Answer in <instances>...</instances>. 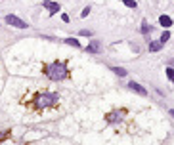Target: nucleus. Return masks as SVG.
I'll use <instances>...</instances> for the list:
<instances>
[{
    "label": "nucleus",
    "mask_w": 174,
    "mask_h": 145,
    "mask_svg": "<svg viewBox=\"0 0 174 145\" xmlns=\"http://www.w3.org/2000/svg\"><path fill=\"white\" fill-rule=\"evenodd\" d=\"M65 44H69V46H75V48H80V42L77 38H65Z\"/></svg>",
    "instance_id": "1a4fd4ad"
},
{
    "label": "nucleus",
    "mask_w": 174,
    "mask_h": 145,
    "mask_svg": "<svg viewBox=\"0 0 174 145\" xmlns=\"http://www.w3.org/2000/svg\"><path fill=\"white\" fill-rule=\"evenodd\" d=\"M61 19L65 21V23H69V15H67V14H63V15H61Z\"/></svg>",
    "instance_id": "f3484780"
},
{
    "label": "nucleus",
    "mask_w": 174,
    "mask_h": 145,
    "mask_svg": "<svg viewBox=\"0 0 174 145\" xmlns=\"http://www.w3.org/2000/svg\"><path fill=\"white\" fill-rule=\"evenodd\" d=\"M170 117H172V118H174V109H170Z\"/></svg>",
    "instance_id": "a211bd4d"
},
{
    "label": "nucleus",
    "mask_w": 174,
    "mask_h": 145,
    "mask_svg": "<svg viewBox=\"0 0 174 145\" xmlns=\"http://www.w3.org/2000/svg\"><path fill=\"white\" fill-rule=\"evenodd\" d=\"M58 101V94H42L37 97V105L38 107H48V105H54Z\"/></svg>",
    "instance_id": "f03ea898"
},
{
    "label": "nucleus",
    "mask_w": 174,
    "mask_h": 145,
    "mask_svg": "<svg viewBox=\"0 0 174 145\" xmlns=\"http://www.w3.org/2000/svg\"><path fill=\"white\" fill-rule=\"evenodd\" d=\"M128 88H130V90H132V92H136V94H140V96H147V90H146V88L144 86H140L138 82H128Z\"/></svg>",
    "instance_id": "20e7f679"
},
{
    "label": "nucleus",
    "mask_w": 174,
    "mask_h": 145,
    "mask_svg": "<svg viewBox=\"0 0 174 145\" xmlns=\"http://www.w3.org/2000/svg\"><path fill=\"white\" fill-rule=\"evenodd\" d=\"M6 23H8V25H12V27H17V29H27V27H29V25H27V23H25V21L21 19V17L12 15V14H10V15H6Z\"/></svg>",
    "instance_id": "7ed1b4c3"
},
{
    "label": "nucleus",
    "mask_w": 174,
    "mask_h": 145,
    "mask_svg": "<svg viewBox=\"0 0 174 145\" xmlns=\"http://www.w3.org/2000/svg\"><path fill=\"white\" fill-rule=\"evenodd\" d=\"M88 14H90V8H84V10H82V14H80V15H82V17H86V15H88Z\"/></svg>",
    "instance_id": "dca6fc26"
},
{
    "label": "nucleus",
    "mask_w": 174,
    "mask_h": 145,
    "mask_svg": "<svg viewBox=\"0 0 174 145\" xmlns=\"http://www.w3.org/2000/svg\"><path fill=\"white\" fill-rule=\"evenodd\" d=\"M123 4H124L126 8H134V10H136V6H138L136 0H123Z\"/></svg>",
    "instance_id": "9b49d317"
},
{
    "label": "nucleus",
    "mask_w": 174,
    "mask_h": 145,
    "mask_svg": "<svg viewBox=\"0 0 174 145\" xmlns=\"http://www.w3.org/2000/svg\"><path fill=\"white\" fill-rule=\"evenodd\" d=\"M86 52H88V53H100V52H102V44H100V40H92L88 46H86Z\"/></svg>",
    "instance_id": "39448f33"
},
{
    "label": "nucleus",
    "mask_w": 174,
    "mask_h": 145,
    "mask_svg": "<svg viewBox=\"0 0 174 145\" xmlns=\"http://www.w3.org/2000/svg\"><path fill=\"white\" fill-rule=\"evenodd\" d=\"M167 76H168V80L174 84V69H170V67H168V69H167Z\"/></svg>",
    "instance_id": "4468645a"
},
{
    "label": "nucleus",
    "mask_w": 174,
    "mask_h": 145,
    "mask_svg": "<svg viewBox=\"0 0 174 145\" xmlns=\"http://www.w3.org/2000/svg\"><path fill=\"white\" fill-rule=\"evenodd\" d=\"M159 25H163L165 29H168V27L172 25V19H170L168 15H161V17H159Z\"/></svg>",
    "instance_id": "0eeeda50"
},
{
    "label": "nucleus",
    "mask_w": 174,
    "mask_h": 145,
    "mask_svg": "<svg viewBox=\"0 0 174 145\" xmlns=\"http://www.w3.org/2000/svg\"><path fill=\"white\" fill-rule=\"evenodd\" d=\"M142 32H144V35H147V32H151V27L147 25V21H144V23H142Z\"/></svg>",
    "instance_id": "ddd939ff"
},
{
    "label": "nucleus",
    "mask_w": 174,
    "mask_h": 145,
    "mask_svg": "<svg viewBox=\"0 0 174 145\" xmlns=\"http://www.w3.org/2000/svg\"><path fill=\"white\" fill-rule=\"evenodd\" d=\"M168 38H170V32H168V31H165V32H163V35H161V38H159V40H161L163 44H165V42H167Z\"/></svg>",
    "instance_id": "f8f14e48"
},
{
    "label": "nucleus",
    "mask_w": 174,
    "mask_h": 145,
    "mask_svg": "<svg viewBox=\"0 0 174 145\" xmlns=\"http://www.w3.org/2000/svg\"><path fill=\"white\" fill-rule=\"evenodd\" d=\"M115 75H119V76H126V71L123 69V67H113V69H111Z\"/></svg>",
    "instance_id": "9d476101"
},
{
    "label": "nucleus",
    "mask_w": 174,
    "mask_h": 145,
    "mask_svg": "<svg viewBox=\"0 0 174 145\" xmlns=\"http://www.w3.org/2000/svg\"><path fill=\"white\" fill-rule=\"evenodd\" d=\"M163 48V42L157 40V42H149V52H159Z\"/></svg>",
    "instance_id": "6e6552de"
},
{
    "label": "nucleus",
    "mask_w": 174,
    "mask_h": 145,
    "mask_svg": "<svg viewBox=\"0 0 174 145\" xmlns=\"http://www.w3.org/2000/svg\"><path fill=\"white\" fill-rule=\"evenodd\" d=\"M42 8H46L50 14H56V12H59V4H56V2H50V0H44V2H42Z\"/></svg>",
    "instance_id": "423d86ee"
},
{
    "label": "nucleus",
    "mask_w": 174,
    "mask_h": 145,
    "mask_svg": "<svg viewBox=\"0 0 174 145\" xmlns=\"http://www.w3.org/2000/svg\"><path fill=\"white\" fill-rule=\"evenodd\" d=\"M44 73H46V76L50 80H63L65 76H67V67H65L61 61H54V63L46 65Z\"/></svg>",
    "instance_id": "f257e3e1"
},
{
    "label": "nucleus",
    "mask_w": 174,
    "mask_h": 145,
    "mask_svg": "<svg viewBox=\"0 0 174 145\" xmlns=\"http://www.w3.org/2000/svg\"><path fill=\"white\" fill-rule=\"evenodd\" d=\"M80 36H92V32L86 31V29H82V31H80Z\"/></svg>",
    "instance_id": "2eb2a0df"
}]
</instances>
